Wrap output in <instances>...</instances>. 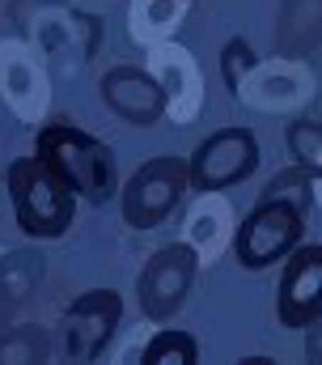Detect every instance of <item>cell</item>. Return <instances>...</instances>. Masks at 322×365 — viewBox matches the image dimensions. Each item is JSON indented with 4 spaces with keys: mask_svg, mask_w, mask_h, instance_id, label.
Listing matches in <instances>:
<instances>
[{
    "mask_svg": "<svg viewBox=\"0 0 322 365\" xmlns=\"http://www.w3.org/2000/svg\"><path fill=\"white\" fill-rule=\"evenodd\" d=\"M9 200H13V217H17L21 234L43 238V242L68 234L73 212H77L73 187L60 179L38 153L34 158H17L9 166Z\"/></svg>",
    "mask_w": 322,
    "mask_h": 365,
    "instance_id": "1",
    "label": "cell"
},
{
    "mask_svg": "<svg viewBox=\"0 0 322 365\" xmlns=\"http://www.w3.org/2000/svg\"><path fill=\"white\" fill-rule=\"evenodd\" d=\"M38 158L73 187V195L102 204L115 191V153L73 123H47L38 132Z\"/></svg>",
    "mask_w": 322,
    "mask_h": 365,
    "instance_id": "2",
    "label": "cell"
},
{
    "mask_svg": "<svg viewBox=\"0 0 322 365\" xmlns=\"http://www.w3.org/2000/svg\"><path fill=\"white\" fill-rule=\"evenodd\" d=\"M187 191H191L187 162L174 158V153H157L123 187V221L132 230H157L161 221L187 200Z\"/></svg>",
    "mask_w": 322,
    "mask_h": 365,
    "instance_id": "3",
    "label": "cell"
},
{
    "mask_svg": "<svg viewBox=\"0 0 322 365\" xmlns=\"http://www.w3.org/2000/svg\"><path fill=\"white\" fill-rule=\"evenodd\" d=\"M301 230H306V212H297L284 200H259L234 234V255L242 268L263 272L301 242Z\"/></svg>",
    "mask_w": 322,
    "mask_h": 365,
    "instance_id": "4",
    "label": "cell"
},
{
    "mask_svg": "<svg viewBox=\"0 0 322 365\" xmlns=\"http://www.w3.org/2000/svg\"><path fill=\"white\" fill-rule=\"evenodd\" d=\"M259 166V140L250 128H221L212 132L187 162V175H191V187L195 191H225V187H238L254 175Z\"/></svg>",
    "mask_w": 322,
    "mask_h": 365,
    "instance_id": "5",
    "label": "cell"
},
{
    "mask_svg": "<svg viewBox=\"0 0 322 365\" xmlns=\"http://www.w3.org/2000/svg\"><path fill=\"white\" fill-rule=\"evenodd\" d=\"M123 319V297L115 289H89L64 310L60 336H64V357L68 361H93L106 353Z\"/></svg>",
    "mask_w": 322,
    "mask_h": 365,
    "instance_id": "6",
    "label": "cell"
},
{
    "mask_svg": "<svg viewBox=\"0 0 322 365\" xmlns=\"http://www.w3.org/2000/svg\"><path fill=\"white\" fill-rule=\"evenodd\" d=\"M195 272H199V255H195L191 242H170V247L153 251V259L145 264L140 284H136L145 319L178 314L187 293H191V284H195Z\"/></svg>",
    "mask_w": 322,
    "mask_h": 365,
    "instance_id": "7",
    "label": "cell"
},
{
    "mask_svg": "<svg viewBox=\"0 0 322 365\" xmlns=\"http://www.w3.org/2000/svg\"><path fill=\"white\" fill-rule=\"evenodd\" d=\"M318 310H322V242H310V247L297 242L284 255V272H280V289H276V319H280V327L301 331Z\"/></svg>",
    "mask_w": 322,
    "mask_h": 365,
    "instance_id": "8",
    "label": "cell"
},
{
    "mask_svg": "<svg viewBox=\"0 0 322 365\" xmlns=\"http://www.w3.org/2000/svg\"><path fill=\"white\" fill-rule=\"evenodd\" d=\"M98 90H102V102L110 106V115H119L132 128H149L165 115V93H161L157 77L149 68L115 64L110 73H102Z\"/></svg>",
    "mask_w": 322,
    "mask_h": 365,
    "instance_id": "9",
    "label": "cell"
},
{
    "mask_svg": "<svg viewBox=\"0 0 322 365\" xmlns=\"http://www.w3.org/2000/svg\"><path fill=\"white\" fill-rule=\"evenodd\" d=\"M322 38V0H284L280 4V26L276 43L289 56H306Z\"/></svg>",
    "mask_w": 322,
    "mask_h": 365,
    "instance_id": "10",
    "label": "cell"
},
{
    "mask_svg": "<svg viewBox=\"0 0 322 365\" xmlns=\"http://www.w3.org/2000/svg\"><path fill=\"white\" fill-rule=\"evenodd\" d=\"M38 276H43V264L30 251H17V255L0 259V319L38 284Z\"/></svg>",
    "mask_w": 322,
    "mask_h": 365,
    "instance_id": "11",
    "label": "cell"
},
{
    "mask_svg": "<svg viewBox=\"0 0 322 365\" xmlns=\"http://www.w3.org/2000/svg\"><path fill=\"white\" fill-rule=\"evenodd\" d=\"M259 200H284V204H293L297 212H310V208H314V175H310L306 166L280 170L276 179L263 187Z\"/></svg>",
    "mask_w": 322,
    "mask_h": 365,
    "instance_id": "12",
    "label": "cell"
},
{
    "mask_svg": "<svg viewBox=\"0 0 322 365\" xmlns=\"http://www.w3.org/2000/svg\"><path fill=\"white\" fill-rule=\"evenodd\" d=\"M199 357V344H195V336H187V331H157L149 344H145V365H195Z\"/></svg>",
    "mask_w": 322,
    "mask_h": 365,
    "instance_id": "13",
    "label": "cell"
},
{
    "mask_svg": "<svg viewBox=\"0 0 322 365\" xmlns=\"http://www.w3.org/2000/svg\"><path fill=\"white\" fill-rule=\"evenodd\" d=\"M284 140H289V153L297 158V166H306L310 175H322V123L297 119V123H289Z\"/></svg>",
    "mask_w": 322,
    "mask_h": 365,
    "instance_id": "14",
    "label": "cell"
},
{
    "mask_svg": "<svg viewBox=\"0 0 322 365\" xmlns=\"http://www.w3.org/2000/svg\"><path fill=\"white\" fill-rule=\"evenodd\" d=\"M47 357V336L38 327H13L0 336V361H43Z\"/></svg>",
    "mask_w": 322,
    "mask_h": 365,
    "instance_id": "15",
    "label": "cell"
},
{
    "mask_svg": "<svg viewBox=\"0 0 322 365\" xmlns=\"http://www.w3.org/2000/svg\"><path fill=\"white\" fill-rule=\"evenodd\" d=\"M250 68H254V51H250V43H246V38H229L225 51H221V77H225V86H229L234 93H242Z\"/></svg>",
    "mask_w": 322,
    "mask_h": 365,
    "instance_id": "16",
    "label": "cell"
},
{
    "mask_svg": "<svg viewBox=\"0 0 322 365\" xmlns=\"http://www.w3.org/2000/svg\"><path fill=\"white\" fill-rule=\"evenodd\" d=\"M306 357L322 365V310L306 323Z\"/></svg>",
    "mask_w": 322,
    "mask_h": 365,
    "instance_id": "17",
    "label": "cell"
},
{
    "mask_svg": "<svg viewBox=\"0 0 322 365\" xmlns=\"http://www.w3.org/2000/svg\"><path fill=\"white\" fill-rule=\"evenodd\" d=\"M165 4H187V0H165Z\"/></svg>",
    "mask_w": 322,
    "mask_h": 365,
    "instance_id": "18",
    "label": "cell"
}]
</instances>
